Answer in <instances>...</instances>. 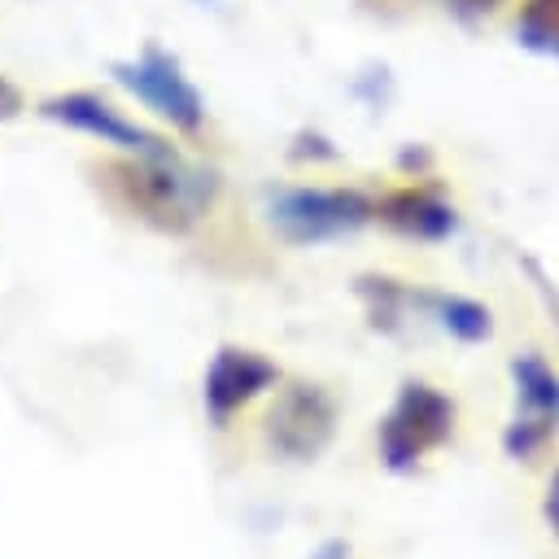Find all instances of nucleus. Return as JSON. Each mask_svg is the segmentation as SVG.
Here are the masks:
<instances>
[{
    "label": "nucleus",
    "instance_id": "f257e3e1",
    "mask_svg": "<svg viewBox=\"0 0 559 559\" xmlns=\"http://www.w3.org/2000/svg\"><path fill=\"white\" fill-rule=\"evenodd\" d=\"M114 183L122 192V201L135 210V218H144L157 231H188L218 197V175L210 166H192L183 162L175 148L153 153V157H127L114 166Z\"/></svg>",
    "mask_w": 559,
    "mask_h": 559
},
{
    "label": "nucleus",
    "instance_id": "f03ea898",
    "mask_svg": "<svg viewBox=\"0 0 559 559\" xmlns=\"http://www.w3.org/2000/svg\"><path fill=\"white\" fill-rule=\"evenodd\" d=\"M371 218L376 205L358 188H275L266 197V223L288 245L341 240Z\"/></svg>",
    "mask_w": 559,
    "mask_h": 559
},
{
    "label": "nucleus",
    "instance_id": "7ed1b4c3",
    "mask_svg": "<svg viewBox=\"0 0 559 559\" xmlns=\"http://www.w3.org/2000/svg\"><path fill=\"white\" fill-rule=\"evenodd\" d=\"M114 83L122 92H131L148 114H157L162 122H170L175 131L183 135H197L201 122H205V96L201 87L183 74L179 57H170L166 48L148 44L140 57H127V61H114L109 66Z\"/></svg>",
    "mask_w": 559,
    "mask_h": 559
},
{
    "label": "nucleus",
    "instance_id": "20e7f679",
    "mask_svg": "<svg viewBox=\"0 0 559 559\" xmlns=\"http://www.w3.org/2000/svg\"><path fill=\"white\" fill-rule=\"evenodd\" d=\"M450 432H454V402L424 380H406L397 402L380 419L376 441H380V459L389 472H411Z\"/></svg>",
    "mask_w": 559,
    "mask_h": 559
},
{
    "label": "nucleus",
    "instance_id": "39448f33",
    "mask_svg": "<svg viewBox=\"0 0 559 559\" xmlns=\"http://www.w3.org/2000/svg\"><path fill=\"white\" fill-rule=\"evenodd\" d=\"M336 432V406L319 384H288L266 411V441L280 459L310 463Z\"/></svg>",
    "mask_w": 559,
    "mask_h": 559
},
{
    "label": "nucleus",
    "instance_id": "423d86ee",
    "mask_svg": "<svg viewBox=\"0 0 559 559\" xmlns=\"http://www.w3.org/2000/svg\"><path fill=\"white\" fill-rule=\"evenodd\" d=\"M39 114H44L48 122L66 127V131L92 135V140H100V144H114V148H122L127 157H153V153H166V148H170L157 131L140 127L135 118H127L122 109H114V105H109L105 96H96V92H61V96H48V100L39 105Z\"/></svg>",
    "mask_w": 559,
    "mask_h": 559
},
{
    "label": "nucleus",
    "instance_id": "0eeeda50",
    "mask_svg": "<svg viewBox=\"0 0 559 559\" xmlns=\"http://www.w3.org/2000/svg\"><path fill=\"white\" fill-rule=\"evenodd\" d=\"M271 384H280V367L271 358H262L258 349H245V345H218L205 367V380H201V402H205L210 424L227 428V419L245 402L266 393Z\"/></svg>",
    "mask_w": 559,
    "mask_h": 559
},
{
    "label": "nucleus",
    "instance_id": "6e6552de",
    "mask_svg": "<svg viewBox=\"0 0 559 559\" xmlns=\"http://www.w3.org/2000/svg\"><path fill=\"white\" fill-rule=\"evenodd\" d=\"M511 376H515V393H520L524 415H515V428L507 432V450L528 454L542 441V432L550 428V419H559V376L537 354H520L511 362Z\"/></svg>",
    "mask_w": 559,
    "mask_h": 559
},
{
    "label": "nucleus",
    "instance_id": "1a4fd4ad",
    "mask_svg": "<svg viewBox=\"0 0 559 559\" xmlns=\"http://www.w3.org/2000/svg\"><path fill=\"white\" fill-rule=\"evenodd\" d=\"M376 214H380L393 231H402V236H411V240H445V236L454 231V210H450L445 201H437L432 192H424V188L389 192V197L376 205Z\"/></svg>",
    "mask_w": 559,
    "mask_h": 559
},
{
    "label": "nucleus",
    "instance_id": "9d476101",
    "mask_svg": "<svg viewBox=\"0 0 559 559\" xmlns=\"http://www.w3.org/2000/svg\"><path fill=\"white\" fill-rule=\"evenodd\" d=\"M515 39L533 52L559 57V0H524L515 17Z\"/></svg>",
    "mask_w": 559,
    "mask_h": 559
},
{
    "label": "nucleus",
    "instance_id": "9b49d317",
    "mask_svg": "<svg viewBox=\"0 0 559 559\" xmlns=\"http://www.w3.org/2000/svg\"><path fill=\"white\" fill-rule=\"evenodd\" d=\"M437 314H441V328L454 332L459 341H485L489 336V310L480 301H467V297H437Z\"/></svg>",
    "mask_w": 559,
    "mask_h": 559
},
{
    "label": "nucleus",
    "instance_id": "f8f14e48",
    "mask_svg": "<svg viewBox=\"0 0 559 559\" xmlns=\"http://www.w3.org/2000/svg\"><path fill=\"white\" fill-rule=\"evenodd\" d=\"M26 109V100H22V92H17V83H9V79H0V122H9V118H17Z\"/></svg>",
    "mask_w": 559,
    "mask_h": 559
},
{
    "label": "nucleus",
    "instance_id": "ddd939ff",
    "mask_svg": "<svg viewBox=\"0 0 559 559\" xmlns=\"http://www.w3.org/2000/svg\"><path fill=\"white\" fill-rule=\"evenodd\" d=\"M546 524L559 533V467H555V476H550V485H546Z\"/></svg>",
    "mask_w": 559,
    "mask_h": 559
},
{
    "label": "nucleus",
    "instance_id": "4468645a",
    "mask_svg": "<svg viewBox=\"0 0 559 559\" xmlns=\"http://www.w3.org/2000/svg\"><path fill=\"white\" fill-rule=\"evenodd\" d=\"M459 13H493L502 0H450Z\"/></svg>",
    "mask_w": 559,
    "mask_h": 559
},
{
    "label": "nucleus",
    "instance_id": "2eb2a0df",
    "mask_svg": "<svg viewBox=\"0 0 559 559\" xmlns=\"http://www.w3.org/2000/svg\"><path fill=\"white\" fill-rule=\"evenodd\" d=\"M192 4H214V0H192Z\"/></svg>",
    "mask_w": 559,
    "mask_h": 559
}]
</instances>
